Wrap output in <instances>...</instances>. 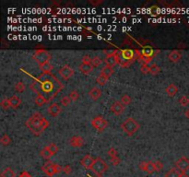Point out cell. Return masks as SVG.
Returning <instances> with one entry per match:
<instances>
[{
  "mask_svg": "<svg viewBox=\"0 0 189 177\" xmlns=\"http://www.w3.org/2000/svg\"><path fill=\"white\" fill-rule=\"evenodd\" d=\"M168 58L170 62L177 63L178 61H180V59L182 58V54H181V52H179L177 50H173L169 54Z\"/></svg>",
  "mask_w": 189,
  "mask_h": 177,
  "instance_id": "ac0fdd59",
  "label": "cell"
},
{
  "mask_svg": "<svg viewBox=\"0 0 189 177\" xmlns=\"http://www.w3.org/2000/svg\"><path fill=\"white\" fill-rule=\"evenodd\" d=\"M133 62H130V61H127L126 59H124L121 56H120V53L118 54V65L122 67H128Z\"/></svg>",
  "mask_w": 189,
  "mask_h": 177,
  "instance_id": "484cf974",
  "label": "cell"
},
{
  "mask_svg": "<svg viewBox=\"0 0 189 177\" xmlns=\"http://www.w3.org/2000/svg\"><path fill=\"white\" fill-rule=\"evenodd\" d=\"M60 102H61V104H62L63 106L66 107V106H68V105L70 104L71 100H70V98H69V96H64L63 98L61 99Z\"/></svg>",
  "mask_w": 189,
  "mask_h": 177,
  "instance_id": "ab89813d",
  "label": "cell"
},
{
  "mask_svg": "<svg viewBox=\"0 0 189 177\" xmlns=\"http://www.w3.org/2000/svg\"><path fill=\"white\" fill-rule=\"evenodd\" d=\"M176 168L181 173H187L189 170V159L187 157H181L176 161Z\"/></svg>",
  "mask_w": 189,
  "mask_h": 177,
  "instance_id": "30bf717a",
  "label": "cell"
},
{
  "mask_svg": "<svg viewBox=\"0 0 189 177\" xmlns=\"http://www.w3.org/2000/svg\"><path fill=\"white\" fill-rule=\"evenodd\" d=\"M139 124L132 117H129L126 121L123 122L121 125L122 130L126 133L127 136H133L138 129H139Z\"/></svg>",
  "mask_w": 189,
  "mask_h": 177,
  "instance_id": "3957f363",
  "label": "cell"
},
{
  "mask_svg": "<svg viewBox=\"0 0 189 177\" xmlns=\"http://www.w3.org/2000/svg\"><path fill=\"white\" fill-rule=\"evenodd\" d=\"M93 66L91 64H84L81 63L79 66V69L81 73H83L84 75H89L90 73H91V71L93 70Z\"/></svg>",
  "mask_w": 189,
  "mask_h": 177,
  "instance_id": "d6986e66",
  "label": "cell"
},
{
  "mask_svg": "<svg viewBox=\"0 0 189 177\" xmlns=\"http://www.w3.org/2000/svg\"><path fill=\"white\" fill-rule=\"evenodd\" d=\"M108 156L110 157V160L119 157V156H118V153H117V151H116V150H115L114 148H111V149L108 150Z\"/></svg>",
  "mask_w": 189,
  "mask_h": 177,
  "instance_id": "8d00e7d4",
  "label": "cell"
},
{
  "mask_svg": "<svg viewBox=\"0 0 189 177\" xmlns=\"http://www.w3.org/2000/svg\"><path fill=\"white\" fill-rule=\"evenodd\" d=\"M120 101H121V103L126 107L127 105H129L130 103H131V98H130V96L129 95H127V94H125V95H123L122 97H121V100H120Z\"/></svg>",
  "mask_w": 189,
  "mask_h": 177,
  "instance_id": "d6a6232c",
  "label": "cell"
},
{
  "mask_svg": "<svg viewBox=\"0 0 189 177\" xmlns=\"http://www.w3.org/2000/svg\"><path fill=\"white\" fill-rule=\"evenodd\" d=\"M186 116L188 118V120H189V108L187 109V111H186Z\"/></svg>",
  "mask_w": 189,
  "mask_h": 177,
  "instance_id": "c3c4849f",
  "label": "cell"
},
{
  "mask_svg": "<svg viewBox=\"0 0 189 177\" xmlns=\"http://www.w3.org/2000/svg\"><path fill=\"white\" fill-rule=\"evenodd\" d=\"M94 161H95V159H93L90 155L87 154V155H85L83 159L80 160V164H81L84 168H86V169L90 170L91 167H92V165H93V163H94Z\"/></svg>",
  "mask_w": 189,
  "mask_h": 177,
  "instance_id": "9a60e30c",
  "label": "cell"
},
{
  "mask_svg": "<svg viewBox=\"0 0 189 177\" xmlns=\"http://www.w3.org/2000/svg\"><path fill=\"white\" fill-rule=\"evenodd\" d=\"M1 177H15V173L11 168L7 167L1 173Z\"/></svg>",
  "mask_w": 189,
  "mask_h": 177,
  "instance_id": "83f0119b",
  "label": "cell"
},
{
  "mask_svg": "<svg viewBox=\"0 0 189 177\" xmlns=\"http://www.w3.org/2000/svg\"><path fill=\"white\" fill-rule=\"evenodd\" d=\"M91 60H92V58H90V56L85 55V56H83V57H82V63H84V64H91Z\"/></svg>",
  "mask_w": 189,
  "mask_h": 177,
  "instance_id": "ee69618b",
  "label": "cell"
},
{
  "mask_svg": "<svg viewBox=\"0 0 189 177\" xmlns=\"http://www.w3.org/2000/svg\"><path fill=\"white\" fill-rule=\"evenodd\" d=\"M95 177H104V176H103V175H96Z\"/></svg>",
  "mask_w": 189,
  "mask_h": 177,
  "instance_id": "f907efd6",
  "label": "cell"
},
{
  "mask_svg": "<svg viewBox=\"0 0 189 177\" xmlns=\"http://www.w3.org/2000/svg\"><path fill=\"white\" fill-rule=\"evenodd\" d=\"M47 147H48L50 152H51L53 155H55V154L58 151V147H57V145L55 144V143H50Z\"/></svg>",
  "mask_w": 189,
  "mask_h": 177,
  "instance_id": "d590c367",
  "label": "cell"
},
{
  "mask_svg": "<svg viewBox=\"0 0 189 177\" xmlns=\"http://www.w3.org/2000/svg\"><path fill=\"white\" fill-rule=\"evenodd\" d=\"M34 102H35V104H36L38 107H42V105H44L45 103H48V101L43 98L42 96H41V95H37V96L35 97Z\"/></svg>",
  "mask_w": 189,
  "mask_h": 177,
  "instance_id": "4316f807",
  "label": "cell"
},
{
  "mask_svg": "<svg viewBox=\"0 0 189 177\" xmlns=\"http://www.w3.org/2000/svg\"><path fill=\"white\" fill-rule=\"evenodd\" d=\"M120 56L124 59L130 61V62H134V60L137 58V54L133 50H129V49L121 51Z\"/></svg>",
  "mask_w": 189,
  "mask_h": 177,
  "instance_id": "5bb4252c",
  "label": "cell"
},
{
  "mask_svg": "<svg viewBox=\"0 0 189 177\" xmlns=\"http://www.w3.org/2000/svg\"><path fill=\"white\" fill-rule=\"evenodd\" d=\"M181 177H189L186 173H182V175H181Z\"/></svg>",
  "mask_w": 189,
  "mask_h": 177,
  "instance_id": "681fc988",
  "label": "cell"
},
{
  "mask_svg": "<svg viewBox=\"0 0 189 177\" xmlns=\"http://www.w3.org/2000/svg\"><path fill=\"white\" fill-rule=\"evenodd\" d=\"M89 96L92 99L93 101H98L99 99L101 98V96H102V91L99 88L94 87V88H92L89 91Z\"/></svg>",
  "mask_w": 189,
  "mask_h": 177,
  "instance_id": "e0dca14e",
  "label": "cell"
},
{
  "mask_svg": "<svg viewBox=\"0 0 189 177\" xmlns=\"http://www.w3.org/2000/svg\"><path fill=\"white\" fill-rule=\"evenodd\" d=\"M9 102H10V106L13 109H17L20 107L21 103V100L18 96H12L9 98Z\"/></svg>",
  "mask_w": 189,
  "mask_h": 177,
  "instance_id": "ffe728a7",
  "label": "cell"
},
{
  "mask_svg": "<svg viewBox=\"0 0 189 177\" xmlns=\"http://www.w3.org/2000/svg\"><path fill=\"white\" fill-rule=\"evenodd\" d=\"M0 106L4 109V110H7L9 108H11L10 106V102H9V98L3 99L0 102Z\"/></svg>",
  "mask_w": 189,
  "mask_h": 177,
  "instance_id": "f546056e",
  "label": "cell"
},
{
  "mask_svg": "<svg viewBox=\"0 0 189 177\" xmlns=\"http://www.w3.org/2000/svg\"><path fill=\"white\" fill-rule=\"evenodd\" d=\"M161 72V68L158 65L156 64H153L150 66V70H149V73L151 75H158L159 73Z\"/></svg>",
  "mask_w": 189,
  "mask_h": 177,
  "instance_id": "4dcf8cb0",
  "label": "cell"
},
{
  "mask_svg": "<svg viewBox=\"0 0 189 177\" xmlns=\"http://www.w3.org/2000/svg\"><path fill=\"white\" fill-rule=\"evenodd\" d=\"M111 161H112V164H113V165L116 166V165H118V164L120 163L121 160H120V158L117 157V158H114V159H112Z\"/></svg>",
  "mask_w": 189,
  "mask_h": 177,
  "instance_id": "f6af8a7d",
  "label": "cell"
},
{
  "mask_svg": "<svg viewBox=\"0 0 189 177\" xmlns=\"http://www.w3.org/2000/svg\"><path fill=\"white\" fill-rule=\"evenodd\" d=\"M63 173L65 175H70L72 173V168L70 165H65L63 167Z\"/></svg>",
  "mask_w": 189,
  "mask_h": 177,
  "instance_id": "7bdbcfd3",
  "label": "cell"
},
{
  "mask_svg": "<svg viewBox=\"0 0 189 177\" xmlns=\"http://www.w3.org/2000/svg\"><path fill=\"white\" fill-rule=\"evenodd\" d=\"M56 163H52L51 161H47L45 162L42 167V171L47 175L48 177H52L53 175H56Z\"/></svg>",
  "mask_w": 189,
  "mask_h": 177,
  "instance_id": "52a82bcc",
  "label": "cell"
},
{
  "mask_svg": "<svg viewBox=\"0 0 189 177\" xmlns=\"http://www.w3.org/2000/svg\"><path fill=\"white\" fill-rule=\"evenodd\" d=\"M48 114L53 116V117H56L59 116V114L61 113V107L59 106V104L57 103H51L47 109Z\"/></svg>",
  "mask_w": 189,
  "mask_h": 177,
  "instance_id": "4fadbf2b",
  "label": "cell"
},
{
  "mask_svg": "<svg viewBox=\"0 0 189 177\" xmlns=\"http://www.w3.org/2000/svg\"><path fill=\"white\" fill-rule=\"evenodd\" d=\"M182 173L177 168H172L165 174L164 177H181Z\"/></svg>",
  "mask_w": 189,
  "mask_h": 177,
  "instance_id": "cb8c5ba5",
  "label": "cell"
},
{
  "mask_svg": "<svg viewBox=\"0 0 189 177\" xmlns=\"http://www.w3.org/2000/svg\"><path fill=\"white\" fill-rule=\"evenodd\" d=\"M110 111L114 115V116H121L124 111H125V106L121 103V101H114L111 107H110Z\"/></svg>",
  "mask_w": 189,
  "mask_h": 177,
  "instance_id": "8fae6325",
  "label": "cell"
},
{
  "mask_svg": "<svg viewBox=\"0 0 189 177\" xmlns=\"http://www.w3.org/2000/svg\"><path fill=\"white\" fill-rule=\"evenodd\" d=\"M179 103L182 105V106H184V107H186V106H188L189 105V99L187 97V96H182L181 98L179 99Z\"/></svg>",
  "mask_w": 189,
  "mask_h": 177,
  "instance_id": "f35d334b",
  "label": "cell"
},
{
  "mask_svg": "<svg viewBox=\"0 0 189 177\" xmlns=\"http://www.w3.org/2000/svg\"><path fill=\"white\" fill-rule=\"evenodd\" d=\"M96 175H103L108 170V165L104 160L101 158L95 159V161L90 169Z\"/></svg>",
  "mask_w": 189,
  "mask_h": 177,
  "instance_id": "277c9868",
  "label": "cell"
},
{
  "mask_svg": "<svg viewBox=\"0 0 189 177\" xmlns=\"http://www.w3.org/2000/svg\"><path fill=\"white\" fill-rule=\"evenodd\" d=\"M25 89H26V87H25V84L22 82V81H19V82H17L16 84H15V90H16V91H18V92H23L24 91H25Z\"/></svg>",
  "mask_w": 189,
  "mask_h": 177,
  "instance_id": "1f68e13d",
  "label": "cell"
},
{
  "mask_svg": "<svg viewBox=\"0 0 189 177\" xmlns=\"http://www.w3.org/2000/svg\"><path fill=\"white\" fill-rule=\"evenodd\" d=\"M0 142H1V144H2L3 146H7V145L10 144L11 138H10V137H9L8 135L5 134V135H3V136L1 137V138H0Z\"/></svg>",
  "mask_w": 189,
  "mask_h": 177,
  "instance_id": "f1b7e54d",
  "label": "cell"
},
{
  "mask_svg": "<svg viewBox=\"0 0 189 177\" xmlns=\"http://www.w3.org/2000/svg\"><path fill=\"white\" fill-rule=\"evenodd\" d=\"M33 59L34 61L39 65L41 66L44 63H47V62H50V59H51V55L49 54V52H47L46 50L44 49H37L35 51V53L33 54Z\"/></svg>",
  "mask_w": 189,
  "mask_h": 177,
  "instance_id": "5b68a950",
  "label": "cell"
},
{
  "mask_svg": "<svg viewBox=\"0 0 189 177\" xmlns=\"http://www.w3.org/2000/svg\"><path fill=\"white\" fill-rule=\"evenodd\" d=\"M118 51H113L111 54H109L108 56H106L104 59L105 64L108 66L113 67L114 66L118 64Z\"/></svg>",
  "mask_w": 189,
  "mask_h": 177,
  "instance_id": "9c48e42d",
  "label": "cell"
},
{
  "mask_svg": "<svg viewBox=\"0 0 189 177\" xmlns=\"http://www.w3.org/2000/svg\"><path fill=\"white\" fill-rule=\"evenodd\" d=\"M107 80L108 79L107 78H105L104 75H100V76H98L97 77V79H96V81H97V83L99 84V85H101V86H104L106 84V82H107Z\"/></svg>",
  "mask_w": 189,
  "mask_h": 177,
  "instance_id": "74e56055",
  "label": "cell"
},
{
  "mask_svg": "<svg viewBox=\"0 0 189 177\" xmlns=\"http://www.w3.org/2000/svg\"><path fill=\"white\" fill-rule=\"evenodd\" d=\"M154 164H155V168H156V172H157V173H160V172L163 169V164H162V161L156 160V161L154 162Z\"/></svg>",
  "mask_w": 189,
  "mask_h": 177,
  "instance_id": "b9f144b4",
  "label": "cell"
},
{
  "mask_svg": "<svg viewBox=\"0 0 189 177\" xmlns=\"http://www.w3.org/2000/svg\"><path fill=\"white\" fill-rule=\"evenodd\" d=\"M30 89L50 102L63 90L64 85L52 73H42L30 85Z\"/></svg>",
  "mask_w": 189,
  "mask_h": 177,
  "instance_id": "6da1fadb",
  "label": "cell"
},
{
  "mask_svg": "<svg viewBox=\"0 0 189 177\" xmlns=\"http://www.w3.org/2000/svg\"><path fill=\"white\" fill-rule=\"evenodd\" d=\"M40 66V68H41L42 73L48 74V73H51L52 70H53V66H52V64H51L50 62L44 63V64H42L41 66Z\"/></svg>",
  "mask_w": 189,
  "mask_h": 177,
  "instance_id": "603a6c76",
  "label": "cell"
},
{
  "mask_svg": "<svg viewBox=\"0 0 189 177\" xmlns=\"http://www.w3.org/2000/svg\"><path fill=\"white\" fill-rule=\"evenodd\" d=\"M19 177H32V175H30L28 172L24 171V172H22L21 175H19Z\"/></svg>",
  "mask_w": 189,
  "mask_h": 177,
  "instance_id": "bcb514c9",
  "label": "cell"
},
{
  "mask_svg": "<svg viewBox=\"0 0 189 177\" xmlns=\"http://www.w3.org/2000/svg\"><path fill=\"white\" fill-rule=\"evenodd\" d=\"M74 70L69 66H67V65H65V66H64L63 67L59 70V74H60V76L63 78L65 80H67V79H69L73 75H74Z\"/></svg>",
  "mask_w": 189,
  "mask_h": 177,
  "instance_id": "7c38bea8",
  "label": "cell"
},
{
  "mask_svg": "<svg viewBox=\"0 0 189 177\" xmlns=\"http://www.w3.org/2000/svg\"><path fill=\"white\" fill-rule=\"evenodd\" d=\"M40 155H41V157H42V159H44V160H49L50 158L53 156V154L50 152V150H49V149H48L47 146L44 147L42 150L40 151Z\"/></svg>",
  "mask_w": 189,
  "mask_h": 177,
  "instance_id": "d4e9b609",
  "label": "cell"
},
{
  "mask_svg": "<svg viewBox=\"0 0 189 177\" xmlns=\"http://www.w3.org/2000/svg\"><path fill=\"white\" fill-rule=\"evenodd\" d=\"M49 125L50 124L47 119L38 112L34 113L26 121V126L36 137L41 136L44 132V130L48 128Z\"/></svg>",
  "mask_w": 189,
  "mask_h": 177,
  "instance_id": "7a4b0ae2",
  "label": "cell"
},
{
  "mask_svg": "<svg viewBox=\"0 0 189 177\" xmlns=\"http://www.w3.org/2000/svg\"><path fill=\"white\" fill-rule=\"evenodd\" d=\"M102 63H103V61H102V59L100 58L99 57H93L92 60H91V65H92L93 67H98V66H100L102 65Z\"/></svg>",
  "mask_w": 189,
  "mask_h": 177,
  "instance_id": "e575fe53",
  "label": "cell"
},
{
  "mask_svg": "<svg viewBox=\"0 0 189 177\" xmlns=\"http://www.w3.org/2000/svg\"><path fill=\"white\" fill-rule=\"evenodd\" d=\"M68 96H69V98L71 100V101H77L78 99L80 98V93L76 90H74V91H71V92L69 93Z\"/></svg>",
  "mask_w": 189,
  "mask_h": 177,
  "instance_id": "836d02e7",
  "label": "cell"
},
{
  "mask_svg": "<svg viewBox=\"0 0 189 177\" xmlns=\"http://www.w3.org/2000/svg\"><path fill=\"white\" fill-rule=\"evenodd\" d=\"M138 168L141 171L147 173L148 175H151V174H153V173L156 172L155 164H154L153 161H142V162L139 163Z\"/></svg>",
  "mask_w": 189,
  "mask_h": 177,
  "instance_id": "ba28073f",
  "label": "cell"
},
{
  "mask_svg": "<svg viewBox=\"0 0 189 177\" xmlns=\"http://www.w3.org/2000/svg\"><path fill=\"white\" fill-rule=\"evenodd\" d=\"M91 125L93 126V128H95L98 132H104L105 128L108 126V122L104 116H98L92 119L91 121Z\"/></svg>",
  "mask_w": 189,
  "mask_h": 177,
  "instance_id": "8992f818",
  "label": "cell"
},
{
  "mask_svg": "<svg viewBox=\"0 0 189 177\" xmlns=\"http://www.w3.org/2000/svg\"><path fill=\"white\" fill-rule=\"evenodd\" d=\"M149 70H150V66L147 65V64H142L141 67H140V71L143 73V74H148L149 73Z\"/></svg>",
  "mask_w": 189,
  "mask_h": 177,
  "instance_id": "60d3db41",
  "label": "cell"
},
{
  "mask_svg": "<svg viewBox=\"0 0 189 177\" xmlns=\"http://www.w3.org/2000/svg\"><path fill=\"white\" fill-rule=\"evenodd\" d=\"M84 144V139L80 136H74L70 138V145L74 148H80Z\"/></svg>",
  "mask_w": 189,
  "mask_h": 177,
  "instance_id": "2e32d148",
  "label": "cell"
},
{
  "mask_svg": "<svg viewBox=\"0 0 189 177\" xmlns=\"http://www.w3.org/2000/svg\"><path fill=\"white\" fill-rule=\"evenodd\" d=\"M165 91H166V93L168 94L169 96L173 97L178 92V87L175 86L174 84H170L168 87L166 88Z\"/></svg>",
  "mask_w": 189,
  "mask_h": 177,
  "instance_id": "44dd1931",
  "label": "cell"
},
{
  "mask_svg": "<svg viewBox=\"0 0 189 177\" xmlns=\"http://www.w3.org/2000/svg\"><path fill=\"white\" fill-rule=\"evenodd\" d=\"M102 2H103V1H98V2H97V1H96V2H93V1H90V3H91L92 5H96V6H97V5H99V4H101Z\"/></svg>",
  "mask_w": 189,
  "mask_h": 177,
  "instance_id": "7dc6e473",
  "label": "cell"
},
{
  "mask_svg": "<svg viewBox=\"0 0 189 177\" xmlns=\"http://www.w3.org/2000/svg\"><path fill=\"white\" fill-rule=\"evenodd\" d=\"M101 74L104 75L105 78L109 79V78L114 74V69H113V67H111V66H104V67L102 68V70H101Z\"/></svg>",
  "mask_w": 189,
  "mask_h": 177,
  "instance_id": "7402d4cb",
  "label": "cell"
}]
</instances>
